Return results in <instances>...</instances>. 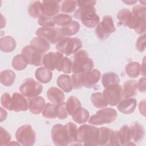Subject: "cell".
<instances>
[{
    "mask_svg": "<svg viewBox=\"0 0 146 146\" xmlns=\"http://www.w3.org/2000/svg\"><path fill=\"white\" fill-rule=\"evenodd\" d=\"M103 95L108 105L115 106L124 97L123 87L119 84L110 86L104 88Z\"/></svg>",
    "mask_w": 146,
    "mask_h": 146,
    "instance_id": "9",
    "label": "cell"
},
{
    "mask_svg": "<svg viewBox=\"0 0 146 146\" xmlns=\"http://www.w3.org/2000/svg\"><path fill=\"white\" fill-rule=\"evenodd\" d=\"M28 13L29 15L34 18H39L43 15L42 9V2L34 1L28 8Z\"/></svg>",
    "mask_w": 146,
    "mask_h": 146,
    "instance_id": "36",
    "label": "cell"
},
{
    "mask_svg": "<svg viewBox=\"0 0 146 146\" xmlns=\"http://www.w3.org/2000/svg\"><path fill=\"white\" fill-rule=\"evenodd\" d=\"M35 34L38 36L45 38L49 43L51 44L58 43L62 39L65 38L61 29L58 27H40L38 29Z\"/></svg>",
    "mask_w": 146,
    "mask_h": 146,
    "instance_id": "11",
    "label": "cell"
},
{
    "mask_svg": "<svg viewBox=\"0 0 146 146\" xmlns=\"http://www.w3.org/2000/svg\"><path fill=\"white\" fill-rule=\"evenodd\" d=\"M10 134L3 127L0 128V145H8L11 142Z\"/></svg>",
    "mask_w": 146,
    "mask_h": 146,
    "instance_id": "47",
    "label": "cell"
},
{
    "mask_svg": "<svg viewBox=\"0 0 146 146\" xmlns=\"http://www.w3.org/2000/svg\"><path fill=\"white\" fill-rule=\"evenodd\" d=\"M139 111L141 114H142L144 116L145 115V101L143 100V101L140 102L139 106Z\"/></svg>",
    "mask_w": 146,
    "mask_h": 146,
    "instance_id": "52",
    "label": "cell"
},
{
    "mask_svg": "<svg viewBox=\"0 0 146 146\" xmlns=\"http://www.w3.org/2000/svg\"><path fill=\"white\" fill-rule=\"evenodd\" d=\"M115 31L116 28L113 23V21L110 15L103 17L102 22L98 23L95 30L97 37L101 40L107 38Z\"/></svg>",
    "mask_w": 146,
    "mask_h": 146,
    "instance_id": "10",
    "label": "cell"
},
{
    "mask_svg": "<svg viewBox=\"0 0 146 146\" xmlns=\"http://www.w3.org/2000/svg\"><path fill=\"white\" fill-rule=\"evenodd\" d=\"M7 112L4 110L2 107L1 108V121H3L5 120L7 117Z\"/></svg>",
    "mask_w": 146,
    "mask_h": 146,
    "instance_id": "53",
    "label": "cell"
},
{
    "mask_svg": "<svg viewBox=\"0 0 146 146\" xmlns=\"http://www.w3.org/2000/svg\"><path fill=\"white\" fill-rule=\"evenodd\" d=\"M146 38L145 34L140 36L136 42V48L140 52L144 51L145 49Z\"/></svg>",
    "mask_w": 146,
    "mask_h": 146,
    "instance_id": "49",
    "label": "cell"
},
{
    "mask_svg": "<svg viewBox=\"0 0 146 146\" xmlns=\"http://www.w3.org/2000/svg\"><path fill=\"white\" fill-rule=\"evenodd\" d=\"M117 116V111L112 108H102L92 115L89 119L90 124L94 125H101L113 122Z\"/></svg>",
    "mask_w": 146,
    "mask_h": 146,
    "instance_id": "5",
    "label": "cell"
},
{
    "mask_svg": "<svg viewBox=\"0 0 146 146\" xmlns=\"http://www.w3.org/2000/svg\"><path fill=\"white\" fill-rule=\"evenodd\" d=\"M42 91V85L31 78L25 79L19 87L21 94L29 99L38 96Z\"/></svg>",
    "mask_w": 146,
    "mask_h": 146,
    "instance_id": "7",
    "label": "cell"
},
{
    "mask_svg": "<svg viewBox=\"0 0 146 146\" xmlns=\"http://www.w3.org/2000/svg\"><path fill=\"white\" fill-rule=\"evenodd\" d=\"M132 17L128 27L133 29L136 33L143 34L145 32V6L136 5L132 8Z\"/></svg>",
    "mask_w": 146,
    "mask_h": 146,
    "instance_id": "3",
    "label": "cell"
},
{
    "mask_svg": "<svg viewBox=\"0 0 146 146\" xmlns=\"http://www.w3.org/2000/svg\"><path fill=\"white\" fill-rule=\"evenodd\" d=\"M94 66V62L92 59L89 58L88 54L86 51L81 50L75 54L72 65V74L88 72L93 70Z\"/></svg>",
    "mask_w": 146,
    "mask_h": 146,
    "instance_id": "1",
    "label": "cell"
},
{
    "mask_svg": "<svg viewBox=\"0 0 146 146\" xmlns=\"http://www.w3.org/2000/svg\"><path fill=\"white\" fill-rule=\"evenodd\" d=\"M74 17L80 19L83 25L88 28L95 27L100 21L94 6L79 8L75 11Z\"/></svg>",
    "mask_w": 146,
    "mask_h": 146,
    "instance_id": "4",
    "label": "cell"
},
{
    "mask_svg": "<svg viewBox=\"0 0 146 146\" xmlns=\"http://www.w3.org/2000/svg\"><path fill=\"white\" fill-rule=\"evenodd\" d=\"M30 46L43 53L49 50L50 48V43L45 38L40 36L34 38L30 42Z\"/></svg>",
    "mask_w": 146,
    "mask_h": 146,
    "instance_id": "24",
    "label": "cell"
},
{
    "mask_svg": "<svg viewBox=\"0 0 146 146\" xmlns=\"http://www.w3.org/2000/svg\"><path fill=\"white\" fill-rule=\"evenodd\" d=\"M60 1H48L42 2V9L43 15L54 17L58 15L60 10L59 5Z\"/></svg>",
    "mask_w": 146,
    "mask_h": 146,
    "instance_id": "16",
    "label": "cell"
},
{
    "mask_svg": "<svg viewBox=\"0 0 146 146\" xmlns=\"http://www.w3.org/2000/svg\"><path fill=\"white\" fill-rule=\"evenodd\" d=\"M16 46L15 39L11 36H6L0 39V48L2 52H11L15 50Z\"/></svg>",
    "mask_w": 146,
    "mask_h": 146,
    "instance_id": "26",
    "label": "cell"
},
{
    "mask_svg": "<svg viewBox=\"0 0 146 146\" xmlns=\"http://www.w3.org/2000/svg\"><path fill=\"white\" fill-rule=\"evenodd\" d=\"M21 54L30 65L40 66L43 64L44 53L36 50L30 45L23 47L21 51Z\"/></svg>",
    "mask_w": 146,
    "mask_h": 146,
    "instance_id": "12",
    "label": "cell"
},
{
    "mask_svg": "<svg viewBox=\"0 0 146 146\" xmlns=\"http://www.w3.org/2000/svg\"><path fill=\"white\" fill-rule=\"evenodd\" d=\"M63 57V54L59 52H49L44 54L43 64L50 71L57 70Z\"/></svg>",
    "mask_w": 146,
    "mask_h": 146,
    "instance_id": "14",
    "label": "cell"
},
{
    "mask_svg": "<svg viewBox=\"0 0 146 146\" xmlns=\"http://www.w3.org/2000/svg\"><path fill=\"white\" fill-rule=\"evenodd\" d=\"M129 128L132 141L137 143L143 139L145 136V129L140 123L134 121L130 125Z\"/></svg>",
    "mask_w": 146,
    "mask_h": 146,
    "instance_id": "19",
    "label": "cell"
},
{
    "mask_svg": "<svg viewBox=\"0 0 146 146\" xmlns=\"http://www.w3.org/2000/svg\"><path fill=\"white\" fill-rule=\"evenodd\" d=\"M15 138L21 145L31 146L35 143V132L30 124H25L17 129Z\"/></svg>",
    "mask_w": 146,
    "mask_h": 146,
    "instance_id": "8",
    "label": "cell"
},
{
    "mask_svg": "<svg viewBox=\"0 0 146 146\" xmlns=\"http://www.w3.org/2000/svg\"><path fill=\"white\" fill-rule=\"evenodd\" d=\"M47 96L50 102L58 105L63 102L65 99L64 92L55 87H51L47 91Z\"/></svg>",
    "mask_w": 146,
    "mask_h": 146,
    "instance_id": "23",
    "label": "cell"
},
{
    "mask_svg": "<svg viewBox=\"0 0 146 146\" xmlns=\"http://www.w3.org/2000/svg\"><path fill=\"white\" fill-rule=\"evenodd\" d=\"M51 136L52 142L55 145L64 146L69 145L64 126L62 124H57L52 127L51 131Z\"/></svg>",
    "mask_w": 146,
    "mask_h": 146,
    "instance_id": "13",
    "label": "cell"
},
{
    "mask_svg": "<svg viewBox=\"0 0 146 146\" xmlns=\"http://www.w3.org/2000/svg\"><path fill=\"white\" fill-rule=\"evenodd\" d=\"M28 62L22 54L15 55L12 60L13 67L18 71H21L25 69L28 64Z\"/></svg>",
    "mask_w": 146,
    "mask_h": 146,
    "instance_id": "37",
    "label": "cell"
},
{
    "mask_svg": "<svg viewBox=\"0 0 146 146\" xmlns=\"http://www.w3.org/2000/svg\"><path fill=\"white\" fill-rule=\"evenodd\" d=\"M137 101L134 98H125L122 99L117 104V110L122 113L131 114L135 111Z\"/></svg>",
    "mask_w": 146,
    "mask_h": 146,
    "instance_id": "17",
    "label": "cell"
},
{
    "mask_svg": "<svg viewBox=\"0 0 146 146\" xmlns=\"http://www.w3.org/2000/svg\"><path fill=\"white\" fill-rule=\"evenodd\" d=\"M145 78L143 76L139 79L137 82V90L140 92L144 93L145 92Z\"/></svg>",
    "mask_w": 146,
    "mask_h": 146,
    "instance_id": "51",
    "label": "cell"
},
{
    "mask_svg": "<svg viewBox=\"0 0 146 146\" xmlns=\"http://www.w3.org/2000/svg\"><path fill=\"white\" fill-rule=\"evenodd\" d=\"M79 143L84 145H98L99 129L88 124H83L78 128Z\"/></svg>",
    "mask_w": 146,
    "mask_h": 146,
    "instance_id": "2",
    "label": "cell"
},
{
    "mask_svg": "<svg viewBox=\"0 0 146 146\" xmlns=\"http://www.w3.org/2000/svg\"><path fill=\"white\" fill-rule=\"evenodd\" d=\"M89 112L83 107H80L72 115L73 120L78 124H81L86 123L89 119Z\"/></svg>",
    "mask_w": 146,
    "mask_h": 146,
    "instance_id": "30",
    "label": "cell"
},
{
    "mask_svg": "<svg viewBox=\"0 0 146 146\" xmlns=\"http://www.w3.org/2000/svg\"><path fill=\"white\" fill-rule=\"evenodd\" d=\"M42 115L43 117L48 119L57 117L56 105L50 103H47L42 111Z\"/></svg>",
    "mask_w": 146,
    "mask_h": 146,
    "instance_id": "41",
    "label": "cell"
},
{
    "mask_svg": "<svg viewBox=\"0 0 146 146\" xmlns=\"http://www.w3.org/2000/svg\"><path fill=\"white\" fill-rule=\"evenodd\" d=\"M99 137L98 145H112L113 131L107 127L99 128Z\"/></svg>",
    "mask_w": 146,
    "mask_h": 146,
    "instance_id": "21",
    "label": "cell"
},
{
    "mask_svg": "<svg viewBox=\"0 0 146 146\" xmlns=\"http://www.w3.org/2000/svg\"><path fill=\"white\" fill-rule=\"evenodd\" d=\"M137 89V82L135 80H126L123 84V95L125 98H131L135 96Z\"/></svg>",
    "mask_w": 146,
    "mask_h": 146,
    "instance_id": "25",
    "label": "cell"
},
{
    "mask_svg": "<svg viewBox=\"0 0 146 146\" xmlns=\"http://www.w3.org/2000/svg\"><path fill=\"white\" fill-rule=\"evenodd\" d=\"M64 126L69 145H80L79 143L78 128L75 124L69 122Z\"/></svg>",
    "mask_w": 146,
    "mask_h": 146,
    "instance_id": "18",
    "label": "cell"
},
{
    "mask_svg": "<svg viewBox=\"0 0 146 146\" xmlns=\"http://www.w3.org/2000/svg\"><path fill=\"white\" fill-rule=\"evenodd\" d=\"M38 23L42 27H53L55 26L54 17H49L44 15H42L38 18Z\"/></svg>",
    "mask_w": 146,
    "mask_h": 146,
    "instance_id": "46",
    "label": "cell"
},
{
    "mask_svg": "<svg viewBox=\"0 0 146 146\" xmlns=\"http://www.w3.org/2000/svg\"><path fill=\"white\" fill-rule=\"evenodd\" d=\"M85 73L82 74H72L71 76V83L73 88L77 90L80 89L83 86L84 75Z\"/></svg>",
    "mask_w": 146,
    "mask_h": 146,
    "instance_id": "43",
    "label": "cell"
},
{
    "mask_svg": "<svg viewBox=\"0 0 146 146\" xmlns=\"http://www.w3.org/2000/svg\"><path fill=\"white\" fill-rule=\"evenodd\" d=\"M13 109L15 112L26 111L29 109V99L22 94L14 92L12 95Z\"/></svg>",
    "mask_w": 146,
    "mask_h": 146,
    "instance_id": "15",
    "label": "cell"
},
{
    "mask_svg": "<svg viewBox=\"0 0 146 146\" xmlns=\"http://www.w3.org/2000/svg\"><path fill=\"white\" fill-rule=\"evenodd\" d=\"M35 76L39 82L42 83H47L51 81L52 73L51 71L45 67H40L36 70Z\"/></svg>",
    "mask_w": 146,
    "mask_h": 146,
    "instance_id": "28",
    "label": "cell"
},
{
    "mask_svg": "<svg viewBox=\"0 0 146 146\" xmlns=\"http://www.w3.org/2000/svg\"><path fill=\"white\" fill-rule=\"evenodd\" d=\"M140 73L141 74L145 76V58L143 59V63L141 64V66H140Z\"/></svg>",
    "mask_w": 146,
    "mask_h": 146,
    "instance_id": "54",
    "label": "cell"
},
{
    "mask_svg": "<svg viewBox=\"0 0 146 146\" xmlns=\"http://www.w3.org/2000/svg\"><path fill=\"white\" fill-rule=\"evenodd\" d=\"M125 71L129 77L136 78L138 77L140 74V64L137 62H130L126 65Z\"/></svg>",
    "mask_w": 146,
    "mask_h": 146,
    "instance_id": "33",
    "label": "cell"
},
{
    "mask_svg": "<svg viewBox=\"0 0 146 146\" xmlns=\"http://www.w3.org/2000/svg\"><path fill=\"white\" fill-rule=\"evenodd\" d=\"M118 132L120 145H135V144L131 143L132 140L129 126L124 125L120 128Z\"/></svg>",
    "mask_w": 146,
    "mask_h": 146,
    "instance_id": "27",
    "label": "cell"
},
{
    "mask_svg": "<svg viewBox=\"0 0 146 146\" xmlns=\"http://www.w3.org/2000/svg\"><path fill=\"white\" fill-rule=\"evenodd\" d=\"M56 113L57 117L60 120L65 119L67 117L68 113L66 108V103L62 102L56 105Z\"/></svg>",
    "mask_w": 146,
    "mask_h": 146,
    "instance_id": "48",
    "label": "cell"
},
{
    "mask_svg": "<svg viewBox=\"0 0 146 146\" xmlns=\"http://www.w3.org/2000/svg\"><path fill=\"white\" fill-rule=\"evenodd\" d=\"M80 25L76 21H72L68 25L62 27L61 30L64 36H70L76 34L79 30Z\"/></svg>",
    "mask_w": 146,
    "mask_h": 146,
    "instance_id": "39",
    "label": "cell"
},
{
    "mask_svg": "<svg viewBox=\"0 0 146 146\" xmlns=\"http://www.w3.org/2000/svg\"><path fill=\"white\" fill-rule=\"evenodd\" d=\"M72 63L71 60L67 57L64 56L57 70L58 71H62L66 74H70L72 71Z\"/></svg>",
    "mask_w": 146,
    "mask_h": 146,
    "instance_id": "44",
    "label": "cell"
},
{
    "mask_svg": "<svg viewBox=\"0 0 146 146\" xmlns=\"http://www.w3.org/2000/svg\"><path fill=\"white\" fill-rule=\"evenodd\" d=\"M96 2L95 1H77L76 3L79 8L94 6Z\"/></svg>",
    "mask_w": 146,
    "mask_h": 146,
    "instance_id": "50",
    "label": "cell"
},
{
    "mask_svg": "<svg viewBox=\"0 0 146 146\" xmlns=\"http://www.w3.org/2000/svg\"><path fill=\"white\" fill-rule=\"evenodd\" d=\"M54 21L57 26L64 27L68 25L72 21V18L68 14H59L54 17Z\"/></svg>",
    "mask_w": 146,
    "mask_h": 146,
    "instance_id": "40",
    "label": "cell"
},
{
    "mask_svg": "<svg viewBox=\"0 0 146 146\" xmlns=\"http://www.w3.org/2000/svg\"><path fill=\"white\" fill-rule=\"evenodd\" d=\"M102 82L103 87L106 88L113 84H119L120 78L119 76L115 72H106L102 76Z\"/></svg>",
    "mask_w": 146,
    "mask_h": 146,
    "instance_id": "31",
    "label": "cell"
},
{
    "mask_svg": "<svg viewBox=\"0 0 146 146\" xmlns=\"http://www.w3.org/2000/svg\"><path fill=\"white\" fill-rule=\"evenodd\" d=\"M45 106L44 99L42 96L29 99V110L33 114L38 115L42 112Z\"/></svg>",
    "mask_w": 146,
    "mask_h": 146,
    "instance_id": "22",
    "label": "cell"
},
{
    "mask_svg": "<svg viewBox=\"0 0 146 146\" xmlns=\"http://www.w3.org/2000/svg\"><path fill=\"white\" fill-rule=\"evenodd\" d=\"M56 84L58 86L66 92H70L73 89L71 78L68 75L62 74L58 76Z\"/></svg>",
    "mask_w": 146,
    "mask_h": 146,
    "instance_id": "29",
    "label": "cell"
},
{
    "mask_svg": "<svg viewBox=\"0 0 146 146\" xmlns=\"http://www.w3.org/2000/svg\"><path fill=\"white\" fill-rule=\"evenodd\" d=\"M132 17V13L127 9H123L120 10L117 14V18L119 23L124 26H128Z\"/></svg>",
    "mask_w": 146,
    "mask_h": 146,
    "instance_id": "38",
    "label": "cell"
},
{
    "mask_svg": "<svg viewBox=\"0 0 146 146\" xmlns=\"http://www.w3.org/2000/svg\"><path fill=\"white\" fill-rule=\"evenodd\" d=\"M91 101L94 107L98 108H104L108 104L102 92H95L91 95Z\"/></svg>",
    "mask_w": 146,
    "mask_h": 146,
    "instance_id": "35",
    "label": "cell"
},
{
    "mask_svg": "<svg viewBox=\"0 0 146 146\" xmlns=\"http://www.w3.org/2000/svg\"><path fill=\"white\" fill-rule=\"evenodd\" d=\"M81 103L75 96H70L66 102V108L69 115L72 116L73 113L81 107Z\"/></svg>",
    "mask_w": 146,
    "mask_h": 146,
    "instance_id": "34",
    "label": "cell"
},
{
    "mask_svg": "<svg viewBox=\"0 0 146 146\" xmlns=\"http://www.w3.org/2000/svg\"><path fill=\"white\" fill-rule=\"evenodd\" d=\"M101 72L97 69H93L85 73L84 75L83 86L88 88L93 87L99 82Z\"/></svg>",
    "mask_w": 146,
    "mask_h": 146,
    "instance_id": "20",
    "label": "cell"
},
{
    "mask_svg": "<svg viewBox=\"0 0 146 146\" xmlns=\"http://www.w3.org/2000/svg\"><path fill=\"white\" fill-rule=\"evenodd\" d=\"M15 79V73L10 70H5L1 72V83L5 86H11Z\"/></svg>",
    "mask_w": 146,
    "mask_h": 146,
    "instance_id": "32",
    "label": "cell"
},
{
    "mask_svg": "<svg viewBox=\"0 0 146 146\" xmlns=\"http://www.w3.org/2000/svg\"><path fill=\"white\" fill-rule=\"evenodd\" d=\"M77 6L75 1H64L61 6V11L64 14L72 13L76 10Z\"/></svg>",
    "mask_w": 146,
    "mask_h": 146,
    "instance_id": "42",
    "label": "cell"
},
{
    "mask_svg": "<svg viewBox=\"0 0 146 146\" xmlns=\"http://www.w3.org/2000/svg\"><path fill=\"white\" fill-rule=\"evenodd\" d=\"M1 104L2 107L6 110L9 111H13V100L12 96L7 93H4L1 98Z\"/></svg>",
    "mask_w": 146,
    "mask_h": 146,
    "instance_id": "45",
    "label": "cell"
},
{
    "mask_svg": "<svg viewBox=\"0 0 146 146\" xmlns=\"http://www.w3.org/2000/svg\"><path fill=\"white\" fill-rule=\"evenodd\" d=\"M123 2L128 5H133V4H135V3L137 2V1H122Z\"/></svg>",
    "mask_w": 146,
    "mask_h": 146,
    "instance_id": "55",
    "label": "cell"
},
{
    "mask_svg": "<svg viewBox=\"0 0 146 146\" xmlns=\"http://www.w3.org/2000/svg\"><path fill=\"white\" fill-rule=\"evenodd\" d=\"M82 45L81 40L78 38L65 37L57 43L56 49L62 54L68 56L75 54Z\"/></svg>",
    "mask_w": 146,
    "mask_h": 146,
    "instance_id": "6",
    "label": "cell"
}]
</instances>
